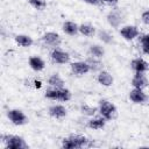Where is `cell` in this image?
I'll list each match as a JSON object with an SVG mask.
<instances>
[{
    "mask_svg": "<svg viewBox=\"0 0 149 149\" xmlns=\"http://www.w3.org/2000/svg\"><path fill=\"white\" fill-rule=\"evenodd\" d=\"M99 37H100V40H101L102 42H105V43H112V42H113L112 36H111L107 31H105V30H100V31H99Z\"/></svg>",
    "mask_w": 149,
    "mask_h": 149,
    "instance_id": "obj_27",
    "label": "cell"
},
{
    "mask_svg": "<svg viewBox=\"0 0 149 149\" xmlns=\"http://www.w3.org/2000/svg\"><path fill=\"white\" fill-rule=\"evenodd\" d=\"M98 81L99 84H101L102 86H111L114 81L112 74L107 71H100V73L98 74Z\"/></svg>",
    "mask_w": 149,
    "mask_h": 149,
    "instance_id": "obj_14",
    "label": "cell"
},
{
    "mask_svg": "<svg viewBox=\"0 0 149 149\" xmlns=\"http://www.w3.org/2000/svg\"><path fill=\"white\" fill-rule=\"evenodd\" d=\"M90 68V71H99L102 69V63L97 57H90L85 61Z\"/></svg>",
    "mask_w": 149,
    "mask_h": 149,
    "instance_id": "obj_18",
    "label": "cell"
},
{
    "mask_svg": "<svg viewBox=\"0 0 149 149\" xmlns=\"http://www.w3.org/2000/svg\"><path fill=\"white\" fill-rule=\"evenodd\" d=\"M50 56H51L52 61L58 64H65V63H69V61H70V55L61 49H57V48L51 51Z\"/></svg>",
    "mask_w": 149,
    "mask_h": 149,
    "instance_id": "obj_5",
    "label": "cell"
},
{
    "mask_svg": "<svg viewBox=\"0 0 149 149\" xmlns=\"http://www.w3.org/2000/svg\"><path fill=\"white\" fill-rule=\"evenodd\" d=\"M71 99V91L65 88V87H62L59 88V95H58V100L59 101H69Z\"/></svg>",
    "mask_w": 149,
    "mask_h": 149,
    "instance_id": "obj_23",
    "label": "cell"
},
{
    "mask_svg": "<svg viewBox=\"0 0 149 149\" xmlns=\"http://www.w3.org/2000/svg\"><path fill=\"white\" fill-rule=\"evenodd\" d=\"M107 22L113 28H118L120 26V23H121V16H120V14L118 12H115V10L109 12L108 15H107Z\"/></svg>",
    "mask_w": 149,
    "mask_h": 149,
    "instance_id": "obj_17",
    "label": "cell"
},
{
    "mask_svg": "<svg viewBox=\"0 0 149 149\" xmlns=\"http://www.w3.org/2000/svg\"><path fill=\"white\" fill-rule=\"evenodd\" d=\"M15 42L19 44V45H21V47H30L31 44H33V38L30 37V36H28V35H16L15 36Z\"/></svg>",
    "mask_w": 149,
    "mask_h": 149,
    "instance_id": "obj_19",
    "label": "cell"
},
{
    "mask_svg": "<svg viewBox=\"0 0 149 149\" xmlns=\"http://www.w3.org/2000/svg\"><path fill=\"white\" fill-rule=\"evenodd\" d=\"M141 19H142V22H143L144 24L149 26V10H147V12H143V13H142V16H141Z\"/></svg>",
    "mask_w": 149,
    "mask_h": 149,
    "instance_id": "obj_28",
    "label": "cell"
},
{
    "mask_svg": "<svg viewBox=\"0 0 149 149\" xmlns=\"http://www.w3.org/2000/svg\"><path fill=\"white\" fill-rule=\"evenodd\" d=\"M63 30L65 34H68L70 36H74L79 31V26L72 21H66L63 23Z\"/></svg>",
    "mask_w": 149,
    "mask_h": 149,
    "instance_id": "obj_15",
    "label": "cell"
},
{
    "mask_svg": "<svg viewBox=\"0 0 149 149\" xmlns=\"http://www.w3.org/2000/svg\"><path fill=\"white\" fill-rule=\"evenodd\" d=\"M140 42H141V44H146V43H149V34H146V35L141 36V38H140Z\"/></svg>",
    "mask_w": 149,
    "mask_h": 149,
    "instance_id": "obj_29",
    "label": "cell"
},
{
    "mask_svg": "<svg viewBox=\"0 0 149 149\" xmlns=\"http://www.w3.org/2000/svg\"><path fill=\"white\" fill-rule=\"evenodd\" d=\"M42 40H43V42H44L47 45L55 47V48H57V47L61 44V42H62L61 36H59L57 33H54V31H48V33H45V34L42 36Z\"/></svg>",
    "mask_w": 149,
    "mask_h": 149,
    "instance_id": "obj_4",
    "label": "cell"
},
{
    "mask_svg": "<svg viewBox=\"0 0 149 149\" xmlns=\"http://www.w3.org/2000/svg\"><path fill=\"white\" fill-rule=\"evenodd\" d=\"M7 116L10 120V122L16 126L24 125L28 121V118L26 116V114L20 109H9L7 112Z\"/></svg>",
    "mask_w": 149,
    "mask_h": 149,
    "instance_id": "obj_3",
    "label": "cell"
},
{
    "mask_svg": "<svg viewBox=\"0 0 149 149\" xmlns=\"http://www.w3.org/2000/svg\"><path fill=\"white\" fill-rule=\"evenodd\" d=\"M142 50L144 54L149 55V43H146V44H142Z\"/></svg>",
    "mask_w": 149,
    "mask_h": 149,
    "instance_id": "obj_30",
    "label": "cell"
},
{
    "mask_svg": "<svg viewBox=\"0 0 149 149\" xmlns=\"http://www.w3.org/2000/svg\"><path fill=\"white\" fill-rule=\"evenodd\" d=\"M58 95H59V88H57V87L49 88L45 91V98H48V99L58 100Z\"/></svg>",
    "mask_w": 149,
    "mask_h": 149,
    "instance_id": "obj_25",
    "label": "cell"
},
{
    "mask_svg": "<svg viewBox=\"0 0 149 149\" xmlns=\"http://www.w3.org/2000/svg\"><path fill=\"white\" fill-rule=\"evenodd\" d=\"M2 141L6 143L7 149H27L24 140L17 135H2Z\"/></svg>",
    "mask_w": 149,
    "mask_h": 149,
    "instance_id": "obj_1",
    "label": "cell"
},
{
    "mask_svg": "<svg viewBox=\"0 0 149 149\" xmlns=\"http://www.w3.org/2000/svg\"><path fill=\"white\" fill-rule=\"evenodd\" d=\"M148 84H149V81H148L147 77L143 74V72H136L135 76H134L133 79H132V85H133L135 88H141V90H143V88H146V87L148 86Z\"/></svg>",
    "mask_w": 149,
    "mask_h": 149,
    "instance_id": "obj_7",
    "label": "cell"
},
{
    "mask_svg": "<svg viewBox=\"0 0 149 149\" xmlns=\"http://www.w3.org/2000/svg\"><path fill=\"white\" fill-rule=\"evenodd\" d=\"M101 1L105 3H108V5H116L118 3V0H101Z\"/></svg>",
    "mask_w": 149,
    "mask_h": 149,
    "instance_id": "obj_31",
    "label": "cell"
},
{
    "mask_svg": "<svg viewBox=\"0 0 149 149\" xmlns=\"http://www.w3.org/2000/svg\"><path fill=\"white\" fill-rule=\"evenodd\" d=\"M80 109H81V113L85 114V115H94V114L99 111V108H97V107H91V106H87V105L81 106Z\"/></svg>",
    "mask_w": 149,
    "mask_h": 149,
    "instance_id": "obj_26",
    "label": "cell"
},
{
    "mask_svg": "<svg viewBox=\"0 0 149 149\" xmlns=\"http://www.w3.org/2000/svg\"><path fill=\"white\" fill-rule=\"evenodd\" d=\"M28 2L31 7H34L35 9H38V10H43L47 7L45 0H28Z\"/></svg>",
    "mask_w": 149,
    "mask_h": 149,
    "instance_id": "obj_24",
    "label": "cell"
},
{
    "mask_svg": "<svg viewBox=\"0 0 149 149\" xmlns=\"http://www.w3.org/2000/svg\"><path fill=\"white\" fill-rule=\"evenodd\" d=\"M70 66H71V71L78 76H83L90 71V68L86 62H73L71 63Z\"/></svg>",
    "mask_w": 149,
    "mask_h": 149,
    "instance_id": "obj_9",
    "label": "cell"
},
{
    "mask_svg": "<svg viewBox=\"0 0 149 149\" xmlns=\"http://www.w3.org/2000/svg\"><path fill=\"white\" fill-rule=\"evenodd\" d=\"M120 35L125 40L130 41V40H134L135 37L139 36V29L135 26H125L120 29Z\"/></svg>",
    "mask_w": 149,
    "mask_h": 149,
    "instance_id": "obj_6",
    "label": "cell"
},
{
    "mask_svg": "<svg viewBox=\"0 0 149 149\" xmlns=\"http://www.w3.org/2000/svg\"><path fill=\"white\" fill-rule=\"evenodd\" d=\"M29 66L34 71H42L44 69V61L41 57L33 56L29 58Z\"/></svg>",
    "mask_w": 149,
    "mask_h": 149,
    "instance_id": "obj_16",
    "label": "cell"
},
{
    "mask_svg": "<svg viewBox=\"0 0 149 149\" xmlns=\"http://www.w3.org/2000/svg\"><path fill=\"white\" fill-rule=\"evenodd\" d=\"M88 51H90V54H91L93 57H97V58L102 57L104 54H105L104 48L100 47V45H97V44H95V45H91L90 49H88Z\"/></svg>",
    "mask_w": 149,
    "mask_h": 149,
    "instance_id": "obj_22",
    "label": "cell"
},
{
    "mask_svg": "<svg viewBox=\"0 0 149 149\" xmlns=\"http://www.w3.org/2000/svg\"><path fill=\"white\" fill-rule=\"evenodd\" d=\"M105 125H106V119L102 115L93 118V119L88 120V122H87V127L91 129H101L105 127Z\"/></svg>",
    "mask_w": 149,
    "mask_h": 149,
    "instance_id": "obj_13",
    "label": "cell"
},
{
    "mask_svg": "<svg viewBox=\"0 0 149 149\" xmlns=\"http://www.w3.org/2000/svg\"><path fill=\"white\" fill-rule=\"evenodd\" d=\"M99 113L106 119V120H113L118 116V109L114 104L107 101V100H101L100 106H99Z\"/></svg>",
    "mask_w": 149,
    "mask_h": 149,
    "instance_id": "obj_2",
    "label": "cell"
},
{
    "mask_svg": "<svg viewBox=\"0 0 149 149\" xmlns=\"http://www.w3.org/2000/svg\"><path fill=\"white\" fill-rule=\"evenodd\" d=\"M48 83H49V85H51V86H54V87H57V88L64 87V80H63L57 73L50 76V78L48 79Z\"/></svg>",
    "mask_w": 149,
    "mask_h": 149,
    "instance_id": "obj_20",
    "label": "cell"
},
{
    "mask_svg": "<svg viewBox=\"0 0 149 149\" xmlns=\"http://www.w3.org/2000/svg\"><path fill=\"white\" fill-rule=\"evenodd\" d=\"M79 33L83 34L84 36L91 37V36H93L95 34V29L91 24H80L79 26Z\"/></svg>",
    "mask_w": 149,
    "mask_h": 149,
    "instance_id": "obj_21",
    "label": "cell"
},
{
    "mask_svg": "<svg viewBox=\"0 0 149 149\" xmlns=\"http://www.w3.org/2000/svg\"><path fill=\"white\" fill-rule=\"evenodd\" d=\"M70 140L72 141L73 148H83L85 146H88V139H86L83 135H78V134H72L69 136Z\"/></svg>",
    "mask_w": 149,
    "mask_h": 149,
    "instance_id": "obj_11",
    "label": "cell"
},
{
    "mask_svg": "<svg viewBox=\"0 0 149 149\" xmlns=\"http://www.w3.org/2000/svg\"><path fill=\"white\" fill-rule=\"evenodd\" d=\"M49 114L56 119H62L66 115V108L63 105H54L49 108Z\"/></svg>",
    "mask_w": 149,
    "mask_h": 149,
    "instance_id": "obj_12",
    "label": "cell"
},
{
    "mask_svg": "<svg viewBox=\"0 0 149 149\" xmlns=\"http://www.w3.org/2000/svg\"><path fill=\"white\" fill-rule=\"evenodd\" d=\"M129 99L133 101V102H135V104H142V102H144V101H147L148 100V97H147V94L143 92V90H141V88H133L130 92H129Z\"/></svg>",
    "mask_w": 149,
    "mask_h": 149,
    "instance_id": "obj_8",
    "label": "cell"
},
{
    "mask_svg": "<svg viewBox=\"0 0 149 149\" xmlns=\"http://www.w3.org/2000/svg\"><path fill=\"white\" fill-rule=\"evenodd\" d=\"M85 2H87V3H90V5H98L101 0H84Z\"/></svg>",
    "mask_w": 149,
    "mask_h": 149,
    "instance_id": "obj_32",
    "label": "cell"
},
{
    "mask_svg": "<svg viewBox=\"0 0 149 149\" xmlns=\"http://www.w3.org/2000/svg\"><path fill=\"white\" fill-rule=\"evenodd\" d=\"M130 65H132V69L135 70L136 72H146L149 69V64L144 59H142V58H135V59H133L132 63H130Z\"/></svg>",
    "mask_w": 149,
    "mask_h": 149,
    "instance_id": "obj_10",
    "label": "cell"
}]
</instances>
